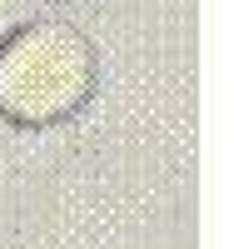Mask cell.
Segmentation results:
<instances>
[{
	"label": "cell",
	"mask_w": 234,
	"mask_h": 249,
	"mask_svg": "<svg viewBox=\"0 0 234 249\" xmlns=\"http://www.w3.org/2000/svg\"><path fill=\"white\" fill-rule=\"evenodd\" d=\"M95 90V50L65 20H35L0 40V115L45 124Z\"/></svg>",
	"instance_id": "obj_1"
}]
</instances>
